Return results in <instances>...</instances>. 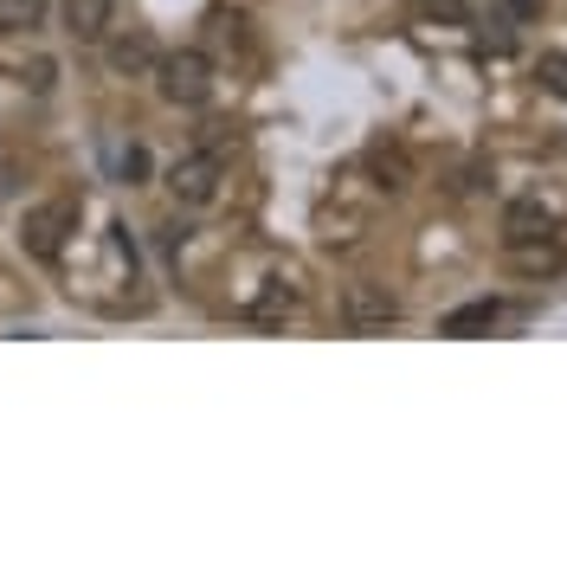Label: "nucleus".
Returning <instances> with one entry per match:
<instances>
[{"mask_svg": "<svg viewBox=\"0 0 567 567\" xmlns=\"http://www.w3.org/2000/svg\"><path fill=\"white\" fill-rule=\"evenodd\" d=\"M155 91L168 97L175 110H194L213 97V59L207 52H162V65H155Z\"/></svg>", "mask_w": 567, "mask_h": 567, "instance_id": "1", "label": "nucleus"}, {"mask_svg": "<svg viewBox=\"0 0 567 567\" xmlns=\"http://www.w3.org/2000/svg\"><path fill=\"white\" fill-rule=\"evenodd\" d=\"M336 317H342V329L368 336V329H393V322L406 317V303L393 297L388 284H342V297H336Z\"/></svg>", "mask_w": 567, "mask_h": 567, "instance_id": "2", "label": "nucleus"}, {"mask_svg": "<svg viewBox=\"0 0 567 567\" xmlns=\"http://www.w3.org/2000/svg\"><path fill=\"white\" fill-rule=\"evenodd\" d=\"M45 27V0H0V33H39Z\"/></svg>", "mask_w": 567, "mask_h": 567, "instance_id": "12", "label": "nucleus"}, {"mask_svg": "<svg viewBox=\"0 0 567 567\" xmlns=\"http://www.w3.org/2000/svg\"><path fill=\"white\" fill-rule=\"evenodd\" d=\"M110 13H116V0H59V20H65V33L78 45H104Z\"/></svg>", "mask_w": 567, "mask_h": 567, "instance_id": "5", "label": "nucleus"}, {"mask_svg": "<svg viewBox=\"0 0 567 567\" xmlns=\"http://www.w3.org/2000/svg\"><path fill=\"white\" fill-rule=\"evenodd\" d=\"M509 271H523V278H548V271H561V246H555V233H542V239H509Z\"/></svg>", "mask_w": 567, "mask_h": 567, "instance_id": "9", "label": "nucleus"}, {"mask_svg": "<svg viewBox=\"0 0 567 567\" xmlns=\"http://www.w3.org/2000/svg\"><path fill=\"white\" fill-rule=\"evenodd\" d=\"M406 13H413V27H471L464 0H413Z\"/></svg>", "mask_w": 567, "mask_h": 567, "instance_id": "11", "label": "nucleus"}, {"mask_svg": "<svg viewBox=\"0 0 567 567\" xmlns=\"http://www.w3.org/2000/svg\"><path fill=\"white\" fill-rule=\"evenodd\" d=\"M71 226H78V200H45V207H33L20 219V246L33 251V258H59Z\"/></svg>", "mask_w": 567, "mask_h": 567, "instance_id": "3", "label": "nucleus"}, {"mask_svg": "<svg viewBox=\"0 0 567 567\" xmlns=\"http://www.w3.org/2000/svg\"><path fill=\"white\" fill-rule=\"evenodd\" d=\"M496 322H503V303L496 297H471V303L439 317V336H491Z\"/></svg>", "mask_w": 567, "mask_h": 567, "instance_id": "8", "label": "nucleus"}, {"mask_svg": "<svg viewBox=\"0 0 567 567\" xmlns=\"http://www.w3.org/2000/svg\"><path fill=\"white\" fill-rule=\"evenodd\" d=\"M368 175H374L381 194H406V187H413V155H406L400 142H374V148H368Z\"/></svg>", "mask_w": 567, "mask_h": 567, "instance_id": "7", "label": "nucleus"}, {"mask_svg": "<svg viewBox=\"0 0 567 567\" xmlns=\"http://www.w3.org/2000/svg\"><path fill=\"white\" fill-rule=\"evenodd\" d=\"M535 78H542V91L567 97V52H542V59H535Z\"/></svg>", "mask_w": 567, "mask_h": 567, "instance_id": "13", "label": "nucleus"}, {"mask_svg": "<svg viewBox=\"0 0 567 567\" xmlns=\"http://www.w3.org/2000/svg\"><path fill=\"white\" fill-rule=\"evenodd\" d=\"M155 65H162V45L142 33H123V39H110V71L116 78H155Z\"/></svg>", "mask_w": 567, "mask_h": 567, "instance_id": "6", "label": "nucleus"}, {"mask_svg": "<svg viewBox=\"0 0 567 567\" xmlns=\"http://www.w3.org/2000/svg\"><path fill=\"white\" fill-rule=\"evenodd\" d=\"M509 13H516V20H535V13H542V0H509Z\"/></svg>", "mask_w": 567, "mask_h": 567, "instance_id": "16", "label": "nucleus"}, {"mask_svg": "<svg viewBox=\"0 0 567 567\" xmlns=\"http://www.w3.org/2000/svg\"><path fill=\"white\" fill-rule=\"evenodd\" d=\"M168 194H175L181 207H207L213 194H219V155L213 148H187L168 168Z\"/></svg>", "mask_w": 567, "mask_h": 567, "instance_id": "4", "label": "nucleus"}, {"mask_svg": "<svg viewBox=\"0 0 567 567\" xmlns=\"http://www.w3.org/2000/svg\"><path fill=\"white\" fill-rule=\"evenodd\" d=\"M542 233H555V219H548L542 200H516V207L503 213V246L509 239H542Z\"/></svg>", "mask_w": 567, "mask_h": 567, "instance_id": "10", "label": "nucleus"}, {"mask_svg": "<svg viewBox=\"0 0 567 567\" xmlns=\"http://www.w3.org/2000/svg\"><path fill=\"white\" fill-rule=\"evenodd\" d=\"M142 175H148V155H142L136 142H130V148H123V181H130V187H136Z\"/></svg>", "mask_w": 567, "mask_h": 567, "instance_id": "15", "label": "nucleus"}, {"mask_svg": "<svg viewBox=\"0 0 567 567\" xmlns=\"http://www.w3.org/2000/svg\"><path fill=\"white\" fill-rule=\"evenodd\" d=\"M27 84H33V91H52V84H59V65H52V59H33V65H27Z\"/></svg>", "mask_w": 567, "mask_h": 567, "instance_id": "14", "label": "nucleus"}]
</instances>
